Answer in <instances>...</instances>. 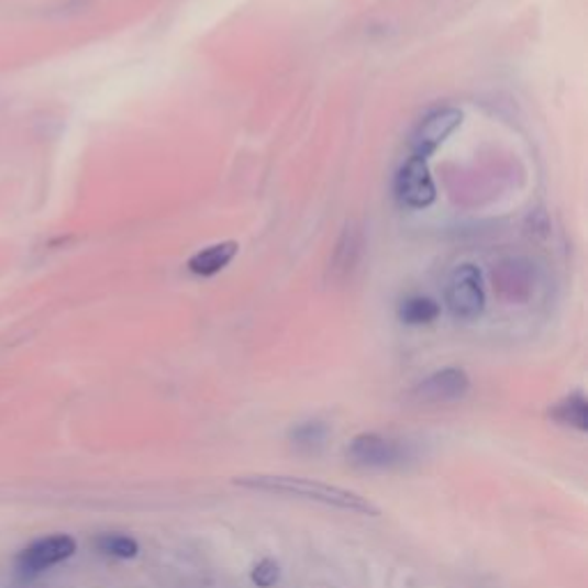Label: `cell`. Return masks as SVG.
<instances>
[{"label":"cell","mask_w":588,"mask_h":588,"mask_svg":"<svg viewBox=\"0 0 588 588\" xmlns=\"http://www.w3.org/2000/svg\"><path fill=\"white\" fill-rule=\"evenodd\" d=\"M76 552V541L69 535H46L23 547L16 556V570L21 575H40L48 568H54Z\"/></svg>","instance_id":"5"},{"label":"cell","mask_w":588,"mask_h":588,"mask_svg":"<svg viewBox=\"0 0 588 588\" xmlns=\"http://www.w3.org/2000/svg\"><path fill=\"white\" fill-rule=\"evenodd\" d=\"M324 434H326V428L322 423H306L292 432V437L301 446H318V444H322Z\"/></svg>","instance_id":"14"},{"label":"cell","mask_w":588,"mask_h":588,"mask_svg":"<svg viewBox=\"0 0 588 588\" xmlns=\"http://www.w3.org/2000/svg\"><path fill=\"white\" fill-rule=\"evenodd\" d=\"M95 545L101 554L118 556V558H134L138 554V543L130 539V535H120V533L99 535Z\"/></svg>","instance_id":"13"},{"label":"cell","mask_w":588,"mask_h":588,"mask_svg":"<svg viewBox=\"0 0 588 588\" xmlns=\"http://www.w3.org/2000/svg\"><path fill=\"white\" fill-rule=\"evenodd\" d=\"M440 313H442L440 303L430 297H409L400 303V309H398V318L404 324H412V326L432 324L440 318Z\"/></svg>","instance_id":"11"},{"label":"cell","mask_w":588,"mask_h":588,"mask_svg":"<svg viewBox=\"0 0 588 588\" xmlns=\"http://www.w3.org/2000/svg\"><path fill=\"white\" fill-rule=\"evenodd\" d=\"M495 290L508 301H524L535 288V269L529 260L508 258L495 267Z\"/></svg>","instance_id":"6"},{"label":"cell","mask_w":588,"mask_h":588,"mask_svg":"<svg viewBox=\"0 0 588 588\" xmlns=\"http://www.w3.org/2000/svg\"><path fill=\"white\" fill-rule=\"evenodd\" d=\"M237 485L251 490H263V492H278V495H290L299 499L318 501L324 506H336L350 513H362V515H377L379 510L364 497L354 495L350 490L336 488V485H324L318 480H306L297 476H267V474H255V476H237Z\"/></svg>","instance_id":"1"},{"label":"cell","mask_w":588,"mask_h":588,"mask_svg":"<svg viewBox=\"0 0 588 588\" xmlns=\"http://www.w3.org/2000/svg\"><path fill=\"white\" fill-rule=\"evenodd\" d=\"M469 391V377L459 368H444L430 375L417 387L414 396L421 402H451Z\"/></svg>","instance_id":"9"},{"label":"cell","mask_w":588,"mask_h":588,"mask_svg":"<svg viewBox=\"0 0 588 588\" xmlns=\"http://www.w3.org/2000/svg\"><path fill=\"white\" fill-rule=\"evenodd\" d=\"M393 193L402 208L409 210H423L430 208L437 198V189H434V180L428 168V159L409 157L393 177Z\"/></svg>","instance_id":"3"},{"label":"cell","mask_w":588,"mask_h":588,"mask_svg":"<svg viewBox=\"0 0 588 588\" xmlns=\"http://www.w3.org/2000/svg\"><path fill=\"white\" fill-rule=\"evenodd\" d=\"M552 417L561 423L573 425L577 430H588V404L581 393L568 396L564 402H558Z\"/></svg>","instance_id":"12"},{"label":"cell","mask_w":588,"mask_h":588,"mask_svg":"<svg viewBox=\"0 0 588 588\" xmlns=\"http://www.w3.org/2000/svg\"><path fill=\"white\" fill-rule=\"evenodd\" d=\"M364 244H366L364 230L356 223H347L334 246V253H331V260H329L331 280L343 284V280H347L356 271L364 255Z\"/></svg>","instance_id":"7"},{"label":"cell","mask_w":588,"mask_h":588,"mask_svg":"<svg viewBox=\"0 0 588 588\" xmlns=\"http://www.w3.org/2000/svg\"><path fill=\"white\" fill-rule=\"evenodd\" d=\"M465 115L455 107H440L430 111L419 124L409 138V147H412V155L428 159L434 149H437L446 138L463 124Z\"/></svg>","instance_id":"4"},{"label":"cell","mask_w":588,"mask_h":588,"mask_svg":"<svg viewBox=\"0 0 588 588\" xmlns=\"http://www.w3.org/2000/svg\"><path fill=\"white\" fill-rule=\"evenodd\" d=\"M253 581L255 584H258L260 588H269V586H274L276 581H278V566L274 564V561H260V564L258 566H255L253 568Z\"/></svg>","instance_id":"15"},{"label":"cell","mask_w":588,"mask_h":588,"mask_svg":"<svg viewBox=\"0 0 588 588\" xmlns=\"http://www.w3.org/2000/svg\"><path fill=\"white\" fill-rule=\"evenodd\" d=\"M237 251H240L237 242H219V244H212L208 248L193 253L187 267L196 276H214L233 263Z\"/></svg>","instance_id":"10"},{"label":"cell","mask_w":588,"mask_h":588,"mask_svg":"<svg viewBox=\"0 0 588 588\" xmlns=\"http://www.w3.org/2000/svg\"><path fill=\"white\" fill-rule=\"evenodd\" d=\"M444 301L448 313L455 320H478L485 311V288L480 269L469 263L455 267L446 280Z\"/></svg>","instance_id":"2"},{"label":"cell","mask_w":588,"mask_h":588,"mask_svg":"<svg viewBox=\"0 0 588 588\" xmlns=\"http://www.w3.org/2000/svg\"><path fill=\"white\" fill-rule=\"evenodd\" d=\"M347 457L362 467H391L402 459V446L379 434H362L350 444Z\"/></svg>","instance_id":"8"}]
</instances>
